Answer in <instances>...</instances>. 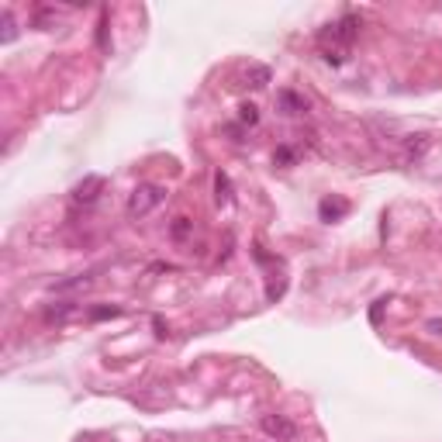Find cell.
<instances>
[{"instance_id":"52a82bcc","label":"cell","mask_w":442,"mask_h":442,"mask_svg":"<svg viewBox=\"0 0 442 442\" xmlns=\"http://www.w3.org/2000/svg\"><path fill=\"white\" fill-rule=\"evenodd\" d=\"M280 111L283 115H301V111H308V100L301 97V93H294V90H280Z\"/></svg>"},{"instance_id":"7c38bea8","label":"cell","mask_w":442,"mask_h":442,"mask_svg":"<svg viewBox=\"0 0 442 442\" xmlns=\"http://www.w3.org/2000/svg\"><path fill=\"white\" fill-rule=\"evenodd\" d=\"M169 232H173V239H176V242H183L190 232H194V221H190V218H176Z\"/></svg>"},{"instance_id":"2e32d148","label":"cell","mask_w":442,"mask_h":442,"mask_svg":"<svg viewBox=\"0 0 442 442\" xmlns=\"http://www.w3.org/2000/svg\"><path fill=\"white\" fill-rule=\"evenodd\" d=\"M283 290H287V280H277V283H270V287H266V297H270V301H277V297H280Z\"/></svg>"},{"instance_id":"8fae6325","label":"cell","mask_w":442,"mask_h":442,"mask_svg":"<svg viewBox=\"0 0 442 442\" xmlns=\"http://www.w3.org/2000/svg\"><path fill=\"white\" fill-rule=\"evenodd\" d=\"M80 287H90V277H86V273H83V277H73V280H59L52 290H56V294H66V290H80Z\"/></svg>"},{"instance_id":"ba28073f","label":"cell","mask_w":442,"mask_h":442,"mask_svg":"<svg viewBox=\"0 0 442 442\" xmlns=\"http://www.w3.org/2000/svg\"><path fill=\"white\" fill-rule=\"evenodd\" d=\"M266 83H270V70H266V66H249V70H245V86L263 90Z\"/></svg>"},{"instance_id":"7a4b0ae2","label":"cell","mask_w":442,"mask_h":442,"mask_svg":"<svg viewBox=\"0 0 442 442\" xmlns=\"http://www.w3.org/2000/svg\"><path fill=\"white\" fill-rule=\"evenodd\" d=\"M162 201H166V190H162L160 183H138V187L131 190V197H128V214H131V218H145V214L156 211Z\"/></svg>"},{"instance_id":"ac0fdd59","label":"cell","mask_w":442,"mask_h":442,"mask_svg":"<svg viewBox=\"0 0 442 442\" xmlns=\"http://www.w3.org/2000/svg\"><path fill=\"white\" fill-rule=\"evenodd\" d=\"M152 325H156V335H160V339H166V325H162V318H156Z\"/></svg>"},{"instance_id":"5b68a950","label":"cell","mask_w":442,"mask_h":442,"mask_svg":"<svg viewBox=\"0 0 442 442\" xmlns=\"http://www.w3.org/2000/svg\"><path fill=\"white\" fill-rule=\"evenodd\" d=\"M346 211H349V201H342V197H325V201L318 204V214H322V221H339Z\"/></svg>"},{"instance_id":"30bf717a","label":"cell","mask_w":442,"mask_h":442,"mask_svg":"<svg viewBox=\"0 0 442 442\" xmlns=\"http://www.w3.org/2000/svg\"><path fill=\"white\" fill-rule=\"evenodd\" d=\"M66 315H73V301H59V304L45 308V318H48V322H63Z\"/></svg>"},{"instance_id":"6da1fadb","label":"cell","mask_w":442,"mask_h":442,"mask_svg":"<svg viewBox=\"0 0 442 442\" xmlns=\"http://www.w3.org/2000/svg\"><path fill=\"white\" fill-rule=\"evenodd\" d=\"M360 35V18L356 14H342L335 25H328L318 32V48H322V59L328 66H342L349 59V48Z\"/></svg>"},{"instance_id":"3957f363","label":"cell","mask_w":442,"mask_h":442,"mask_svg":"<svg viewBox=\"0 0 442 442\" xmlns=\"http://www.w3.org/2000/svg\"><path fill=\"white\" fill-rule=\"evenodd\" d=\"M259 425H263V432H266L270 439H277V442L297 439V425H294L287 415H263Z\"/></svg>"},{"instance_id":"9a60e30c","label":"cell","mask_w":442,"mask_h":442,"mask_svg":"<svg viewBox=\"0 0 442 442\" xmlns=\"http://www.w3.org/2000/svg\"><path fill=\"white\" fill-rule=\"evenodd\" d=\"M384 308H387V301L380 297V301H373V308H370V322L380 325V315H384Z\"/></svg>"},{"instance_id":"9c48e42d","label":"cell","mask_w":442,"mask_h":442,"mask_svg":"<svg viewBox=\"0 0 442 442\" xmlns=\"http://www.w3.org/2000/svg\"><path fill=\"white\" fill-rule=\"evenodd\" d=\"M0 25H4L0 41H4V45H11V41L18 39V21H14V14H11V11H4V14H0Z\"/></svg>"},{"instance_id":"4fadbf2b","label":"cell","mask_w":442,"mask_h":442,"mask_svg":"<svg viewBox=\"0 0 442 442\" xmlns=\"http://www.w3.org/2000/svg\"><path fill=\"white\" fill-rule=\"evenodd\" d=\"M239 121H242V124H249V128H252V124H259V108H256V104H242V108H239Z\"/></svg>"},{"instance_id":"5bb4252c","label":"cell","mask_w":442,"mask_h":442,"mask_svg":"<svg viewBox=\"0 0 442 442\" xmlns=\"http://www.w3.org/2000/svg\"><path fill=\"white\" fill-rule=\"evenodd\" d=\"M121 308H90V318L93 322H100V318H118Z\"/></svg>"},{"instance_id":"8992f818","label":"cell","mask_w":442,"mask_h":442,"mask_svg":"<svg viewBox=\"0 0 442 442\" xmlns=\"http://www.w3.org/2000/svg\"><path fill=\"white\" fill-rule=\"evenodd\" d=\"M214 204L218 207H228L232 204V180H228V173H214Z\"/></svg>"},{"instance_id":"277c9868","label":"cell","mask_w":442,"mask_h":442,"mask_svg":"<svg viewBox=\"0 0 442 442\" xmlns=\"http://www.w3.org/2000/svg\"><path fill=\"white\" fill-rule=\"evenodd\" d=\"M104 176H97V173H90V176H83L80 183L73 187V204H93L100 194H104Z\"/></svg>"},{"instance_id":"e0dca14e","label":"cell","mask_w":442,"mask_h":442,"mask_svg":"<svg viewBox=\"0 0 442 442\" xmlns=\"http://www.w3.org/2000/svg\"><path fill=\"white\" fill-rule=\"evenodd\" d=\"M273 162H283V166H287V162H294V149H287V145H283V149H277Z\"/></svg>"}]
</instances>
